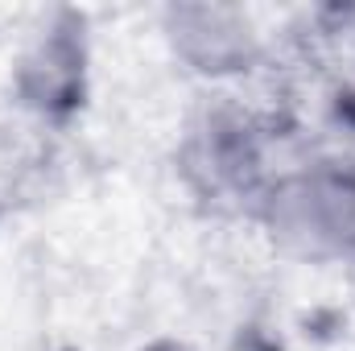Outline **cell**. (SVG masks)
<instances>
[{"mask_svg":"<svg viewBox=\"0 0 355 351\" xmlns=\"http://www.w3.org/2000/svg\"><path fill=\"white\" fill-rule=\"evenodd\" d=\"M182 178L190 182L194 194L211 203H252L268 186L265 174V149L257 124L236 112V108H211L202 112L182 141L178 153Z\"/></svg>","mask_w":355,"mask_h":351,"instance_id":"3","label":"cell"},{"mask_svg":"<svg viewBox=\"0 0 355 351\" xmlns=\"http://www.w3.org/2000/svg\"><path fill=\"white\" fill-rule=\"evenodd\" d=\"M162 37L182 62V71L207 79V83H227L265 58V33L252 21L248 8L240 4H219V0H182L162 8Z\"/></svg>","mask_w":355,"mask_h":351,"instance_id":"4","label":"cell"},{"mask_svg":"<svg viewBox=\"0 0 355 351\" xmlns=\"http://www.w3.org/2000/svg\"><path fill=\"white\" fill-rule=\"evenodd\" d=\"M137 351H194L190 343H178V339H153V343H145V348Z\"/></svg>","mask_w":355,"mask_h":351,"instance_id":"6","label":"cell"},{"mask_svg":"<svg viewBox=\"0 0 355 351\" xmlns=\"http://www.w3.org/2000/svg\"><path fill=\"white\" fill-rule=\"evenodd\" d=\"M33 132H42V124H33V128L4 124L0 128V207L25 198L37 170L46 166V145Z\"/></svg>","mask_w":355,"mask_h":351,"instance_id":"5","label":"cell"},{"mask_svg":"<svg viewBox=\"0 0 355 351\" xmlns=\"http://www.w3.org/2000/svg\"><path fill=\"white\" fill-rule=\"evenodd\" d=\"M257 219L281 257L302 264H335L355 257V170L314 162L268 178Z\"/></svg>","mask_w":355,"mask_h":351,"instance_id":"1","label":"cell"},{"mask_svg":"<svg viewBox=\"0 0 355 351\" xmlns=\"http://www.w3.org/2000/svg\"><path fill=\"white\" fill-rule=\"evenodd\" d=\"M87 79H91L87 21H83V12L54 8L21 42V50L12 58L8 87H12L17 108L33 124L50 128V124L71 120L87 103Z\"/></svg>","mask_w":355,"mask_h":351,"instance_id":"2","label":"cell"}]
</instances>
